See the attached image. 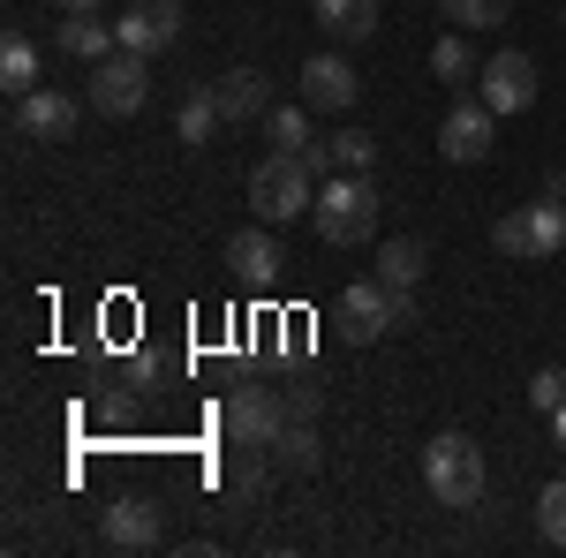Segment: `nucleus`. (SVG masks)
Listing matches in <instances>:
<instances>
[{
    "label": "nucleus",
    "mask_w": 566,
    "mask_h": 558,
    "mask_svg": "<svg viewBox=\"0 0 566 558\" xmlns=\"http://www.w3.org/2000/svg\"><path fill=\"white\" fill-rule=\"evenodd\" d=\"M355 98H363V76H355L340 53L303 61V106L310 114H355Z\"/></svg>",
    "instance_id": "10"
},
{
    "label": "nucleus",
    "mask_w": 566,
    "mask_h": 558,
    "mask_svg": "<svg viewBox=\"0 0 566 558\" xmlns=\"http://www.w3.org/2000/svg\"><path fill=\"white\" fill-rule=\"evenodd\" d=\"M476 98L491 106V114H528V98H536V61L528 53H491L483 61V76H476Z\"/></svg>",
    "instance_id": "9"
},
{
    "label": "nucleus",
    "mask_w": 566,
    "mask_h": 558,
    "mask_svg": "<svg viewBox=\"0 0 566 558\" xmlns=\"http://www.w3.org/2000/svg\"><path fill=\"white\" fill-rule=\"evenodd\" d=\"M91 114H106V122H129L136 106L151 98V69H144V53H129V45H114L106 61H91Z\"/></svg>",
    "instance_id": "6"
},
{
    "label": "nucleus",
    "mask_w": 566,
    "mask_h": 558,
    "mask_svg": "<svg viewBox=\"0 0 566 558\" xmlns=\"http://www.w3.org/2000/svg\"><path fill=\"white\" fill-rule=\"evenodd\" d=\"M114 31H122V45H129V53H144V61H151V53H167V45H175V31H181V0H136V8L122 15V23H114Z\"/></svg>",
    "instance_id": "12"
},
{
    "label": "nucleus",
    "mask_w": 566,
    "mask_h": 558,
    "mask_svg": "<svg viewBox=\"0 0 566 558\" xmlns=\"http://www.w3.org/2000/svg\"><path fill=\"white\" fill-rule=\"evenodd\" d=\"M423 264H431V250H423L416 234H400V242H386V250H378V280H386L392 295H416Z\"/></svg>",
    "instance_id": "18"
},
{
    "label": "nucleus",
    "mask_w": 566,
    "mask_h": 558,
    "mask_svg": "<svg viewBox=\"0 0 566 558\" xmlns=\"http://www.w3.org/2000/svg\"><path fill=\"white\" fill-rule=\"evenodd\" d=\"M212 91H219V114H227V122L272 114V84H264L258 69H227V76H212Z\"/></svg>",
    "instance_id": "14"
},
{
    "label": "nucleus",
    "mask_w": 566,
    "mask_h": 558,
    "mask_svg": "<svg viewBox=\"0 0 566 558\" xmlns=\"http://www.w3.org/2000/svg\"><path fill=\"white\" fill-rule=\"evenodd\" d=\"M219 122H227V114H219V91H212V84H197L189 98H181V114H175V144L205 151V144L219 136Z\"/></svg>",
    "instance_id": "15"
},
{
    "label": "nucleus",
    "mask_w": 566,
    "mask_h": 558,
    "mask_svg": "<svg viewBox=\"0 0 566 558\" xmlns=\"http://www.w3.org/2000/svg\"><path fill=\"white\" fill-rule=\"evenodd\" d=\"M317 408H325V392L310 386V378H295V386H287V415H295V423H310Z\"/></svg>",
    "instance_id": "29"
},
{
    "label": "nucleus",
    "mask_w": 566,
    "mask_h": 558,
    "mask_svg": "<svg viewBox=\"0 0 566 558\" xmlns=\"http://www.w3.org/2000/svg\"><path fill=\"white\" fill-rule=\"evenodd\" d=\"M491 242H499V257H514V264H522V257H536V242H528V204H522V212H506V219H499V227H491Z\"/></svg>",
    "instance_id": "27"
},
{
    "label": "nucleus",
    "mask_w": 566,
    "mask_h": 558,
    "mask_svg": "<svg viewBox=\"0 0 566 558\" xmlns=\"http://www.w3.org/2000/svg\"><path fill=\"white\" fill-rule=\"evenodd\" d=\"M552 438H559V453H566V408H559V415H552Z\"/></svg>",
    "instance_id": "31"
},
{
    "label": "nucleus",
    "mask_w": 566,
    "mask_h": 558,
    "mask_svg": "<svg viewBox=\"0 0 566 558\" xmlns=\"http://www.w3.org/2000/svg\"><path fill=\"white\" fill-rule=\"evenodd\" d=\"M219 423H227V445L272 453V438L295 423V415H287V392H272V386H234V392H227V408H219Z\"/></svg>",
    "instance_id": "5"
},
{
    "label": "nucleus",
    "mask_w": 566,
    "mask_h": 558,
    "mask_svg": "<svg viewBox=\"0 0 566 558\" xmlns=\"http://www.w3.org/2000/svg\"><path fill=\"white\" fill-rule=\"evenodd\" d=\"M333 151H340V173H370V159H378V136L348 122V129L333 136Z\"/></svg>",
    "instance_id": "26"
},
{
    "label": "nucleus",
    "mask_w": 566,
    "mask_h": 558,
    "mask_svg": "<svg viewBox=\"0 0 566 558\" xmlns=\"http://www.w3.org/2000/svg\"><path fill=\"white\" fill-rule=\"evenodd\" d=\"M84 106H91V98H69V91L39 84V91H23V98H15L8 136H15V144H69L76 122H84Z\"/></svg>",
    "instance_id": "7"
},
{
    "label": "nucleus",
    "mask_w": 566,
    "mask_h": 558,
    "mask_svg": "<svg viewBox=\"0 0 566 558\" xmlns=\"http://www.w3.org/2000/svg\"><path fill=\"white\" fill-rule=\"evenodd\" d=\"M536 528H544L552 551H566V483H544L536 491Z\"/></svg>",
    "instance_id": "25"
},
{
    "label": "nucleus",
    "mask_w": 566,
    "mask_h": 558,
    "mask_svg": "<svg viewBox=\"0 0 566 558\" xmlns=\"http://www.w3.org/2000/svg\"><path fill=\"white\" fill-rule=\"evenodd\" d=\"M438 8H446V23H453V31H491V23H506V8H514V0H438Z\"/></svg>",
    "instance_id": "24"
},
{
    "label": "nucleus",
    "mask_w": 566,
    "mask_h": 558,
    "mask_svg": "<svg viewBox=\"0 0 566 558\" xmlns=\"http://www.w3.org/2000/svg\"><path fill=\"white\" fill-rule=\"evenodd\" d=\"M250 212L264 227H287V219L317 212V173L303 167V151H272V159L250 167Z\"/></svg>",
    "instance_id": "1"
},
{
    "label": "nucleus",
    "mask_w": 566,
    "mask_h": 558,
    "mask_svg": "<svg viewBox=\"0 0 566 558\" xmlns=\"http://www.w3.org/2000/svg\"><path fill=\"white\" fill-rule=\"evenodd\" d=\"M0 91H8V98L39 91V45L23 39V31H8V39H0Z\"/></svg>",
    "instance_id": "19"
},
{
    "label": "nucleus",
    "mask_w": 566,
    "mask_h": 558,
    "mask_svg": "<svg viewBox=\"0 0 566 558\" xmlns=\"http://www.w3.org/2000/svg\"><path fill=\"white\" fill-rule=\"evenodd\" d=\"M272 461H280L287 475H310L317 461H325V445H317V430H310V423H287L280 438H272Z\"/></svg>",
    "instance_id": "20"
},
{
    "label": "nucleus",
    "mask_w": 566,
    "mask_h": 558,
    "mask_svg": "<svg viewBox=\"0 0 566 558\" xmlns=\"http://www.w3.org/2000/svg\"><path fill=\"white\" fill-rule=\"evenodd\" d=\"M528 408H544V415H559V408H566V370H559V362L528 378Z\"/></svg>",
    "instance_id": "28"
},
{
    "label": "nucleus",
    "mask_w": 566,
    "mask_h": 558,
    "mask_svg": "<svg viewBox=\"0 0 566 558\" xmlns=\"http://www.w3.org/2000/svg\"><path fill=\"white\" fill-rule=\"evenodd\" d=\"M264 129H272L280 151H310V106H303V98H295V106H272V114H264Z\"/></svg>",
    "instance_id": "23"
},
{
    "label": "nucleus",
    "mask_w": 566,
    "mask_h": 558,
    "mask_svg": "<svg viewBox=\"0 0 566 558\" xmlns=\"http://www.w3.org/2000/svg\"><path fill=\"white\" fill-rule=\"evenodd\" d=\"M333 325H340L348 347H370V340H386L392 325H416V295H392L386 280H355L348 295L333 302Z\"/></svg>",
    "instance_id": "4"
},
{
    "label": "nucleus",
    "mask_w": 566,
    "mask_h": 558,
    "mask_svg": "<svg viewBox=\"0 0 566 558\" xmlns=\"http://www.w3.org/2000/svg\"><path fill=\"white\" fill-rule=\"evenodd\" d=\"M53 39H61V53H76V61H106V53L122 45V31H114V23H98V8H84V15H69Z\"/></svg>",
    "instance_id": "16"
},
{
    "label": "nucleus",
    "mask_w": 566,
    "mask_h": 558,
    "mask_svg": "<svg viewBox=\"0 0 566 558\" xmlns=\"http://www.w3.org/2000/svg\"><path fill=\"white\" fill-rule=\"evenodd\" d=\"M431 76H438V84H469V76H483L476 53H469V31H453V39L431 45Z\"/></svg>",
    "instance_id": "21"
},
{
    "label": "nucleus",
    "mask_w": 566,
    "mask_h": 558,
    "mask_svg": "<svg viewBox=\"0 0 566 558\" xmlns=\"http://www.w3.org/2000/svg\"><path fill=\"white\" fill-rule=\"evenodd\" d=\"M528 242H536V257H559L566 250V204H528Z\"/></svg>",
    "instance_id": "22"
},
{
    "label": "nucleus",
    "mask_w": 566,
    "mask_h": 558,
    "mask_svg": "<svg viewBox=\"0 0 566 558\" xmlns=\"http://www.w3.org/2000/svg\"><path fill=\"white\" fill-rule=\"evenodd\" d=\"M438 151H446L453 167H483V159L499 151V114H491L483 98H461V106L438 122Z\"/></svg>",
    "instance_id": "8"
},
{
    "label": "nucleus",
    "mask_w": 566,
    "mask_h": 558,
    "mask_svg": "<svg viewBox=\"0 0 566 558\" xmlns=\"http://www.w3.org/2000/svg\"><path fill=\"white\" fill-rule=\"evenodd\" d=\"M61 15H84V8H106V0H53Z\"/></svg>",
    "instance_id": "30"
},
{
    "label": "nucleus",
    "mask_w": 566,
    "mask_h": 558,
    "mask_svg": "<svg viewBox=\"0 0 566 558\" xmlns=\"http://www.w3.org/2000/svg\"><path fill=\"white\" fill-rule=\"evenodd\" d=\"M423 483H431L438 506H453V514H469L483 498V445L469 430H438L431 445H423Z\"/></svg>",
    "instance_id": "3"
},
{
    "label": "nucleus",
    "mask_w": 566,
    "mask_h": 558,
    "mask_svg": "<svg viewBox=\"0 0 566 558\" xmlns=\"http://www.w3.org/2000/svg\"><path fill=\"white\" fill-rule=\"evenodd\" d=\"M98 536H106V551H151V544H159V506L129 491V498H114V506H106Z\"/></svg>",
    "instance_id": "13"
},
{
    "label": "nucleus",
    "mask_w": 566,
    "mask_h": 558,
    "mask_svg": "<svg viewBox=\"0 0 566 558\" xmlns=\"http://www.w3.org/2000/svg\"><path fill=\"white\" fill-rule=\"evenodd\" d=\"M280 264H287V257H280V242H272L264 219H258V227H242V234H227V272H234L242 287H258V295H264V287L280 280Z\"/></svg>",
    "instance_id": "11"
},
{
    "label": "nucleus",
    "mask_w": 566,
    "mask_h": 558,
    "mask_svg": "<svg viewBox=\"0 0 566 558\" xmlns=\"http://www.w3.org/2000/svg\"><path fill=\"white\" fill-rule=\"evenodd\" d=\"M559 23H566V15H559Z\"/></svg>",
    "instance_id": "32"
},
{
    "label": "nucleus",
    "mask_w": 566,
    "mask_h": 558,
    "mask_svg": "<svg viewBox=\"0 0 566 558\" xmlns=\"http://www.w3.org/2000/svg\"><path fill=\"white\" fill-rule=\"evenodd\" d=\"M317 31H333V39H378V0H317Z\"/></svg>",
    "instance_id": "17"
},
{
    "label": "nucleus",
    "mask_w": 566,
    "mask_h": 558,
    "mask_svg": "<svg viewBox=\"0 0 566 558\" xmlns=\"http://www.w3.org/2000/svg\"><path fill=\"white\" fill-rule=\"evenodd\" d=\"M310 227H317L333 250L370 242V234H378V181H370V173H333V181L317 189V212H310Z\"/></svg>",
    "instance_id": "2"
}]
</instances>
